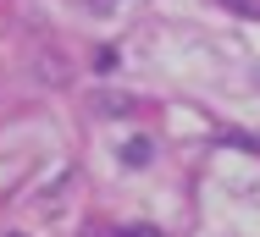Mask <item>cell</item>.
I'll return each instance as SVG.
<instances>
[{
  "label": "cell",
  "instance_id": "obj_4",
  "mask_svg": "<svg viewBox=\"0 0 260 237\" xmlns=\"http://www.w3.org/2000/svg\"><path fill=\"white\" fill-rule=\"evenodd\" d=\"M227 11H238V17H260V0H221Z\"/></svg>",
  "mask_w": 260,
  "mask_h": 237
},
{
  "label": "cell",
  "instance_id": "obj_2",
  "mask_svg": "<svg viewBox=\"0 0 260 237\" xmlns=\"http://www.w3.org/2000/svg\"><path fill=\"white\" fill-rule=\"evenodd\" d=\"M150 160H155V143L150 138H127L122 143V166H127V171H144Z\"/></svg>",
  "mask_w": 260,
  "mask_h": 237
},
{
  "label": "cell",
  "instance_id": "obj_1",
  "mask_svg": "<svg viewBox=\"0 0 260 237\" xmlns=\"http://www.w3.org/2000/svg\"><path fill=\"white\" fill-rule=\"evenodd\" d=\"M89 110H94V116H133V94L100 89V94H89Z\"/></svg>",
  "mask_w": 260,
  "mask_h": 237
},
{
  "label": "cell",
  "instance_id": "obj_3",
  "mask_svg": "<svg viewBox=\"0 0 260 237\" xmlns=\"http://www.w3.org/2000/svg\"><path fill=\"white\" fill-rule=\"evenodd\" d=\"M39 83H67V61H61V55H50V50H39Z\"/></svg>",
  "mask_w": 260,
  "mask_h": 237
}]
</instances>
